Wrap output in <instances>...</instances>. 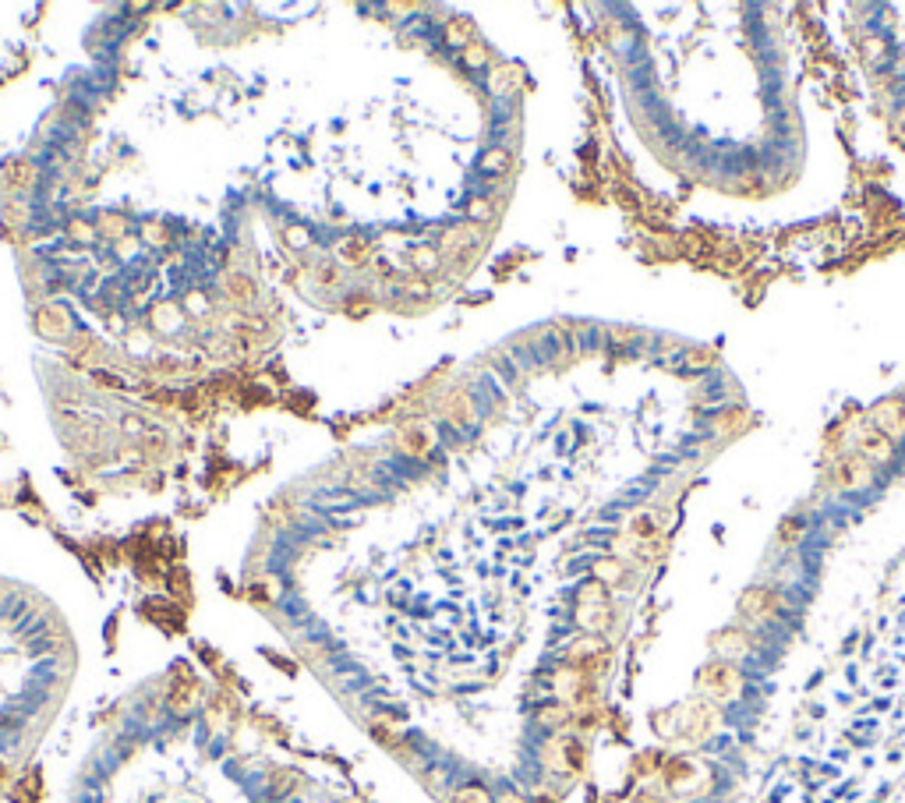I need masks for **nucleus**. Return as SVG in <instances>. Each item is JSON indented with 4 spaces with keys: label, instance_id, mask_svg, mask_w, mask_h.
Segmentation results:
<instances>
[{
    "label": "nucleus",
    "instance_id": "f257e3e1",
    "mask_svg": "<svg viewBox=\"0 0 905 803\" xmlns=\"http://www.w3.org/2000/svg\"><path fill=\"white\" fill-rule=\"evenodd\" d=\"M697 687L711 701H732L739 694V687H743V676H739L736 662H722L718 658V662H708V666L700 669Z\"/></svg>",
    "mask_w": 905,
    "mask_h": 803
},
{
    "label": "nucleus",
    "instance_id": "f03ea898",
    "mask_svg": "<svg viewBox=\"0 0 905 803\" xmlns=\"http://www.w3.org/2000/svg\"><path fill=\"white\" fill-rule=\"evenodd\" d=\"M715 722H718V712L711 708L708 701H690V704L679 708V729L676 733L683 736V740H693V743L708 740L711 729H715Z\"/></svg>",
    "mask_w": 905,
    "mask_h": 803
},
{
    "label": "nucleus",
    "instance_id": "7ed1b4c3",
    "mask_svg": "<svg viewBox=\"0 0 905 803\" xmlns=\"http://www.w3.org/2000/svg\"><path fill=\"white\" fill-rule=\"evenodd\" d=\"M700 779H704V768L690 758H672L669 765H665V786H669L672 793H693Z\"/></svg>",
    "mask_w": 905,
    "mask_h": 803
},
{
    "label": "nucleus",
    "instance_id": "20e7f679",
    "mask_svg": "<svg viewBox=\"0 0 905 803\" xmlns=\"http://www.w3.org/2000/svg\"><path fill=\"white\" fill-rule=\"evenodd\" d=\"M778 609V598L771 588H750L743 598H739V612H743L746 620H768V616H775Z\"/></svg>",
    "mask_w": 905,
    "mask_h": 803
},
{
    "label": "nucleus",
    "instance_id": "39448f33",
    "mask_svg": "<svg viewBox=\"0 0 905 803\" xmlns=\"http://www.w3.org/2000/svg\"><path fill=\"white\" fill-rule=\"evenodd\" d=\"M898 414H902V404H898V400H888V404H881V407L874 411L877 429H884L888 436H902L905 418H898Z\"/></svg>",
    "mask_w": 905,
    "mask_h": 803
},
{
    "label": "nucleus",
    "instance_id": "423d86ee",
    "mask_svg": "<svg viewBox=\"0 0 905 803\" xmlns=\"http://www.w3.org/2000/svg\"><path fill=\"white\" fill-rule=\"evenodd\" d=\"M715 651L722 655V662H732V658H743L746 651H750V644H746V637L736 634V630H725V634L715 637Z\"/></svg>",
    "mask_w": 905,
    "mask_h": 803
},
{
    "label": "nucleus",
    "instance_id": "0eeeda50",
    "mask_svg": "<svg viewBox=\"0 0 905 803\" xmlns=\"http://www.w3.org/2000/svg\"><path fill=\"white\" fill-rule=\"evenodd\" d=\"M860 450L870 453V457H877V460H888L891 457V446H888V439H884L881 432H863V436H860Z\"/></svg>",
    "mask_w": 905,
    "mask_h": 803
},
{
    "label": "nucleus",
    "instance_id": "6e6552de",
    "mask_svg": "<svg viewBox=\"0 0 905 803\" xmlns=\"http://www.w3.org/2000/svg\"><path fill=\"white\" fill-rule=\"evenodd\" d=\"M842 482L849 485V489H860V485L870 482V471L863 460H849V464L842 467Z\"/></svg>",
    "mask_w": 905,
    "mask_h": 803
},
{
    "label": "nucleus",
    "instance_id": "1a4fd4ad",
    "mask_svg": "<svg viewBox=\"0 0 905 803\" xmlns=\"http://www.w3.org/2000/svg\"><path fill=\"white\" fill-rule=\"evenodd\" d=\"M630 531L640 538V542H651V538L658 535V521H655V517H647V513H644V517H637V521H633V528H630Z\"/></svg>",
    "mask_w": 905,
    "mask_h": 803
},
{
    "label": "nucleus",
    "instance_id": "9d476101",
    "mask_svg": "<svg viewBox=\"0 0 905 803\" xmlns=\"http://www.w3.org/2000/svg\"><path fill=\"white\" fill-rule=\"evenodd\" d=\"M453 803H492V800H488V793H485V789H478V786H467V789H460V793H457V800H453Z\"/></svg>",
    "mask_w": 905,
    "mask_h": 803
},
{
    "label": "nucleus",
    "instance_id": "9b49d317",
    "mask_svg": "<svg viewBox=\"0 0 905 803\" xmlns=\"http://www.w3.org/2000/svg\"><path fill=\"white\" fill-rule=\"evenodd\" d=\"M485 170H506V153L502 149H492V153H485V163H481Z\"/></svg>",
    "mask_w": 905,
    "mask_h": 803
},
{
    "label": "nucleus",
    "instance_id": "f8f14e48",
    "mask_svg": "<svg viewBox=\"0 0 905 803\" xmlns=\"http://www.w3.org/2000/svg\"><path fill=\"white\" fill-rule=\"evenodd\" d=\"M287 238H290V245H294V248H305L308 245V230L305 227H290Z\"/></svg>",
    "mask_w": 905,
    "mask_h": 803
},
{
    "label": "nucleus",
    "instance_id": "ddd939ff",
    "mask_svg": "<svg viewBox=\"0 0 905 803\" xmlns=\"http://www.w3.org/2000/svg\"><path fill=\"white\" fill-rule=\"evenodd\" d=\"M799 535H803V521H785L782 542H796Z\"/></svg>",
    "mask_w": 905,
    "mask_h": 803
}]
</instances>
